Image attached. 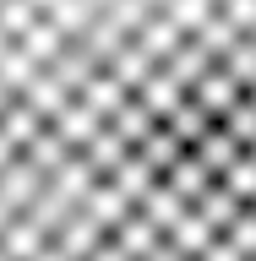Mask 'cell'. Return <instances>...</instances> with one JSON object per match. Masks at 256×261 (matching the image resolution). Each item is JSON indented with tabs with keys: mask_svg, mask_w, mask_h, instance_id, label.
Wrapping results in <instances>:
<instances>
[{
	"mask_svg": "<svg viewBox=\"0 0 256 261\" xmlns=\"http://www.w3.org/2000/svg\"><path fill=\"white\" fill-rule=\"evenodd\" d=\"M0 261H256V0H0Z\"/></svg>",
	"mask_w": 256,
	"mask_h": 261,
	"instance_id": "obj_1",
	"label": "cell"
}]
</instances>
